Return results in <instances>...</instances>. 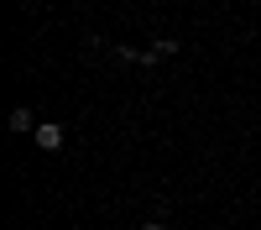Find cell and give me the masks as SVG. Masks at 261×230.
<instances>
[{"instance_id": "7a4b0ae2", "label": "cell", "mask_w": 261, "mask_h": 230, "mask_svg": "<svg viewBox=\"0 0 261 230\" xmlns=\"http://www.w3.org/2000/svg\"><path fill=\"white\" fill-rule=\"evenodd\" d=\"M172 53H178V42H172V37H157L151 47H141V63H146V68H157V63H167Z\"/></svg>"}, {"instance_id": "277c9868", "label": "cell", "mask_w": 261, "mask_h": 230, "mask_svg": "<svg viewBox=\"0 0 261 230\" xmlns=\"http://www.w3.org/2000/svg\"><path fill=\"white\" fill-rule=\"evenodd\" d=\"M110 53H115V63H141V47H125V42H115Z\"/></svg>"}, {"instance_id": "5b68a950", "label": "cell", "mask_w": 261, "mask_h": 230, "mask_svg": "<svg viewBox=\"0 0 261 230\" xmlns=\"http://www.w3.org/2000/svg\"><path fill=\"white\" fill-rule=\"evenodd\" d=\"M141 230H167V225H162V220H146V225H141Z\"/></svg>"}, {"instance_id": "3957f363", "label": "cell", "mask_w": 261, "mask_h": 230, "mask_svg": "<svg viewBox=\"0 0 261 230\" xmlns=\"http://www.w3.org/2000/svg\"><path fill=\"white\" fill-rule=\"evenodd\" d=\"M37 125H42V120H32L27 105H16V110H11V131H37Z\"/></svg>"}, {"instance_id": "6da1fadb", "label": "cell", "mask_w": 261, "mask_h": 230, "mask_svg": "<svg viewBox=\"0 0 261 230\" xmlns=\"http://www.w3.org/2000/svg\"><path fill=\"white\" fill-rule=\"evenodd\" d=\"M32 141L42 146V152H58V146H63V141H68V131H63V125H58V120H42V125H37V131H32Z\"/></svg>"}]
</instances>
